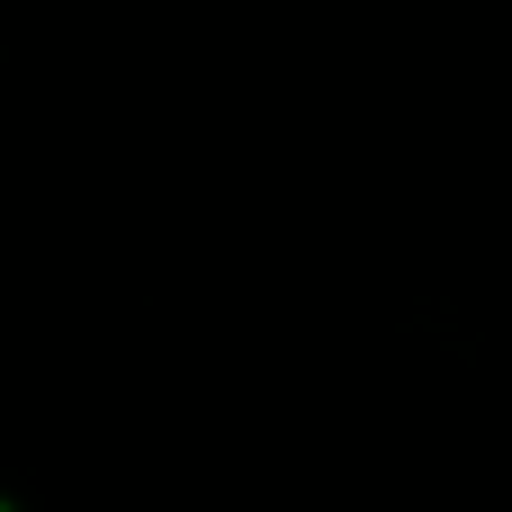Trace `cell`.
<instances>
[{
	"instance_id": "cell-1",
	"label": "cell",
	"mask_w": 512,
	"mask_h": 512,
	"mask_svg": "<svg viewBox=\"0 0 512 512\" xmlns=\"http://www.w3.org/2000/svg\"><path fill=\"white\" fill-rule=\"evenodd\" d=\"M0 512H9V504H0Z\"/></svg>"
}]
</instances>
